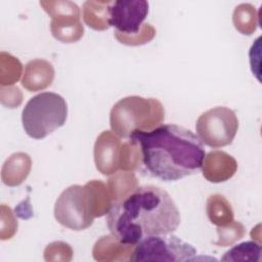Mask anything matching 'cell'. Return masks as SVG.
Listing matches in <instances>:
<instances>
[{"label": "cell", "instance_id": "cell-10", "mask_svg": "<svg viewBox=\"0 0 262 262\" xmlns=\"http://www.w3.org/2000/svg\"><path fill=\"white\" fill-rule=\"evenodd\" d=\"M237 170L233 157L223 150H213L205 155L202 164L203 176L210 182L219 183L230 179Z\"/></svg>", "mask_w": 262, "mask_h": 262}, {"label": "cell", "instance_id": "cell-24", "mask_svg": "<svg viewBox=\"0 0 262 262\" xmlns=\"http://www.w3.org/2000/svg\"><path fill=\"white\" fill-rule=\"evenodd\" d=\"M40 5L51 18L59 15H81L79 6L72 1H40Z\"/></svg>", "mask_w": 262, "mask_h": 262}, {"label": "cell", "instance_id": "cell-7", "mask_svg": "<svg viewBox=\"0 0 262 262\" xmlns=\"http://www.w3.org/2000/svg\"><path fill=\"white\" fill-rule=\"evenodd\" d=\"M235 113L226 106H216L203 113L195 123L200 140L213 148L230 144L237 132Z\"/></svg>", "mask_w": 262, "mask_h": 262}, {"label": "cell", "instance_id": "cell-21", "mask_svg": "<svg viewBox=\"0 0 262 262\" xmlns=\"http://www.w3.org/2000/svg\"><path fill=\"white\" fill-rule=\"evenodd\" d=\"M1 60V75H0V83L1 85H11L18 81L23 67L20 61L12 56L9 53L1 52L0 55Z\"/></svg>", "mask_w": 262, "mask_h": 262}, {"label": "cell", "instance_id": "cell-16", "mask_svg": "<svg viewBox=\"0 0 262 262\" xmlns=\"http://www.w3.org/2000/svg\"><path fill=\"white\" fill-rule=\"evenodd\" d=\"M113 203L120 202L132 193L139 185L135 174L131 171H120L113 174L106 183Z\"/></svg>", "mask_w": 262, "mask_h": 262}, {"label": "cell", "instance_id": "cell-23", "mask_svg": "<svg viewBox=\"0 0 262 262\" xmlns=\"http://www.w3.org/2000/svg\"><path fill=\"white\" fill-rule=\"evenodd\" d=\"M217 233L218 239L215 242V245L219 247H228L244 237L246 229L241 222L233 220L225 226H218Z\"/></svg>", "mask_w": 262, "mask_h": 262}, {"label": "cell", "instance_id": "cell-26", "mask_svg": "<svg viewBox=\"0 0 262 262\" xmlns=\"http://www.w3.org/2000/svg\"><path fill=\"white\" fill-rule=\"evenodd\" d=\"M1 95H7L8 101L5 104L7 107H15L20 104L23 100V94L17 87H9L6 89L1 87Z\"/></svg>", "mask_w": 262, "mask_h": 262}, {"label": "cell", "instance_id": "cell-14", "mask_svg": "<svg viewBox=\"0 0 262 262\" xmlns=\"http://www.w3.org/2000/svg\"><path fill=\"white\" fill-rule=\"evenodd\" d=\"M80 15H59L51 18L50 31L52 36L62 43H74L79 41L84 28Z\"/></svg>", "mask_w": 262, "mask_h": 262}, {"label": "cell", "instance_id": "cell-18", "mask_svg": "<svg viewBox=\"0 0 262 262\" xmlns=\"http://www.w3.org/2000/svg\"><path fill=\"white\" fill-rule=\"evenodd\" d=\"M234 28L243 35H252L258 25L256 8L249 3H243L235 7L232 14Z\"/></svg>", "mask_w": 262, "mask_h": 262}, {"label": "cell", "instance_id": "cell-25", "mask_svg": "<svg viewBox=\"0 0 262 262\" xmlns=\"http://www.w3.org/2000/svg\"><path fill=\"white\" fill-rule=\"evenodd\" d=\"M73 258V250L71 246L64 242H52L44 250V259L46 261H71Z\"/></svg>", "mask_w": 262, "mask_h": 262}, {"label": "cell", "instance_id": "cell-5", "mask_svg": "<svg viewBox=\"0 0 262 262\" xmlns=\"http://www.w3.org/2000/svg\"><path fill=\"white\" fill-rule=\"evenodd\" d=\"M68 105L62 96L54 92H42L32 97L21 114L26 133L34 139H42L64 125Z\"/></svg>", "mask_w": 262, "mask_h": 262}, {"label": "cell", "instance_id": "cell-22", "mask_svg": "<svg viewBox=\"0 0 262 262\" xmlns=\"http://www.w3.org/2000/svg\"><path fill=\"white\" fill-rule=\"evenodd\" d=\"M155 36L156 29L150 24H143L137 33L131 35H126L115 31L116 39L120 43L128 46H138L146 44L150 42Z\"/></svg>", "mask_w": 262, "mask_h": 262}, {"label": "cell", "instance_id": "cell-13", "mask_svg": "<svg viewBox=\"0 0 262 262\" xmlns=\"http://www.w3.org/2000/svg\"><path fill=\"white\" fill-rule=\"evenodd\" d=\"M31 167L32 160L28 154L15 152L5 161L1 171V179L8 186H17L26 180Z\"/></svg>", "mask_w": 262, "mask_h": 262}, {"label": "cell", "instance_id": "cell-4", "mask_svg": "<svg viewBox=\"0 0 262 262\" xmlns=\"http://www.w3.org/2000/svg\"><path fill=\"white\" fill-rule=\"evenodd\" d=\"M165 110L156 98L133 95L117 101L111 110L110 125L119 137L128 139L134 132L151 131L161 126Z\"/></svg>", "mask_w": 262, "mask_h": 262}, {"label": "cell", "instance_id": "cell-6", "mask_svg": "<svg viewBox=\"0 0 262 262\" xmlns=\"http://www.w3.org/2000/svg\"><path fill=\"white\" fill-rule=\"evenodd\" d=\"M196 250L173 234L149 235L134 247L129 261H192Z\"/></svg>", "mask_w": 262, "mask_h": 262}, {"label": "cell", "instance_id": "cell-15", "mask_svg": "<svg viewBox=\"0 0 262 262\" xmlns=\"http://www.w3.org/2000/svg\"><path fill=\"white\" fill-rule=\"evenodd\" d=\"M111 1L89 0L83 4V19L85 24L96 31H104L110 28Z\"/></svg>", "mask_w": 262, "mask_h": 262}, {"label": "cell", "instance_id": "cell-20", "mask_svg": "<svg viewBox=\"0 0 262 262\" xmlns=\"http://www.w3.org/2000/svg\"><path fill=\"white\" fill-rule=\"evenodd\" d=\"M142 164V154L136 141L127 139L122 142L120 151V169L124 171H134Z\"/></svg>", "mask_w": 262, "mask_h": 262}, {"label": "cell", "instance_id": "cell-12", "mask_svg": "<svg viewBox=\"0 0 262 262\" xmlns=\"http://www.w3.org/2000/svg\"><path fill=\"white\" fill-rule=\"evenodd\" d=\"M134 247V245L120 242L111 233L108 235L101 236L96 241L92 250V255L96 261L100 262L128 261Z\"/></svg>", "mask_w": 262, "mask_h": 262}, {"label": "cell", "instance_id": "cell-8", "mask_svg": "<svg viewBox=\"0 0 262 262\" xmlns=\"http://www.w3.org/2000/svg\"><path fill=\"white\" fill-rule=\"evenodd\" d=\"M147 13L148 2L145 0L111 1L110 27L122 34H135L140 30Z\"/></svg>", "mask_w": 262, "mask_h": 262}, {"label": "cell", "instance_id": "cell-1", "mask_svg": "<svg viewBox=\"0 0 262 262\" xmlns=\"http://www.w3.org/2000/svg\"><path fill=\"white\" fill-rule=\"evenodd\" d=\"M180 224V213L170 194L156 185L138 186L124 200L113 203L106 225L120 242L136 245L149 235L168 234Z\"/></svg>", "mask_w": 262, "mask_h": 262}, {"label": "cell", "instance_id": "cell-17", "mask_svg": "<svg viewBox=\"0 0 262 262\" xmlns=\"http://www.w3.org/2000/svg\"><path fill=\"white\" fill-rule=\"evenodd\" d=\"M206 211L211 223L225 226L233 221V210L230 203L221 194H212L207 200Z\"/></svg>", "mask_w": 262, "mask_h": 262}, {"label": "cell", "instance_id": "cell-11", "mask_svg": "<svg viewBox=\"0 0 262 262\" xmlns=\"http://www.w3.org/2000/svg\"><path fill=\"white\" fill-rule=\"evenodd\" d=\"M53 79V66L45 59L36 58L26 64L21 85L28 91L36 92L50 86Z\"/></svg>", "mask_w": 262, "mask_h": 262}, {"label": "cell", "instance_id": "cell-3", "mask_svg": "<svg viewBox=\"0 0 262 262\" xmlns=\"http://www.w3.org/2000/svg\"><path fill=\"white\" fill-rule=\"evenodd\" d=\"M112 205L107 185L100 180H90L84 185H71L60 193L55 202L54 217L67 228L84 230L96 217L106 215Z\"/></svg>", "mask_w": 262, "mask_h": 262}, {"label": "cell", "instance_id": "cell-9", "mask_svg": "<svg viewBox=\"0 0 262 262\" xmlns=\"http://www.w3.org/2000/svg\"><path fill=\"white\" fill-rule=\"evenodd\" d=\"M121 139L113 131L105 130L96 138L94 144V163L103 175H112L120 169Z\"/></svg>", "mask_w": 262, "mask_h": 262}, {"label": "cell", "instance_id": "cell-19", "mask_svg": "<svg viewBox=\"0 0 262 262\" xmlns=\"http://www.w3.org/2000/svg\"><path fill=\"white\" fill-rule=\"evenodd\" d=\"M261 256V246L257 242H244L228 250L222 261H259Z\"/></svg>", "mask_w": 262, "mask_h": 262}, {"label": "cell", "instance_id": "cell-2", "mask_svg": "<svg viewBox=\"0 0 262 262\" xmlns=\"http://www.w3.org/2000/svg\"><path fill=\"white\" fill-rule=\"evenodd\" d=\"M128 139L139 144L148 174L163 181H176L196 173L206 155L203 142L194 133L174 124L137 131Z\"/></svg>", "mask_w": 262, "mask_h": 262}]
</instances>
